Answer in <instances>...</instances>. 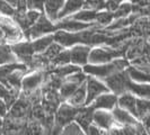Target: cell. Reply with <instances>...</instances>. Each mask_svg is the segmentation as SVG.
<instances>
[{
	"label": "cell",
	"instance_id": "41",
	"mask_svg": "<svg viewBox=\"0 0 150 135\" xmlns=\"http://www.w3.org/2000/svg\"><path fill=\"white\" fill-rule=\"evenodd\" d=\"M30 128H32V132L34 135H43V129H42V126L40 124H35Z\"/></svg>",
	"mask_w": 150,
	"mask_h": 135
},
{
	"label": "cell",
	"instance_id": "34",
	"mask_svg": "<svg viewBox=\"0 0 150 135\" xmlns=\"http://www.w3.org/2000/svg\"><path fill=\"white\" fill-rule=\"evenodd\" d=\"M16 14V10L11 7L7 1H0V16L13 18Z\"/></svg>",
	"mask_w": 150,
	"mask_h": 135
},
{
	"label": "cell",
	"instance_id": "33",
	"mask_svg": "<svg viewBox=\"0 0 150 135\" xmlns=\"http://www.w3.org/2000/svg\"><path fill=\"white\" fill-rule=\"evenodd\" d=\"M132 14V4L131 2H123L121 4L117 10L113 14L114 15V20L120 19V18H125Z\"/></svg>",
	"mask_w": 150,
	"mask_h": 135
},
{
	"label": "cell",
	"instance_id": "8",
	"mask_svg": "<svg viewBox=\"0 0 150 135\" xmlns=\"http://www.w3.org/2000/svg\"><path fill=\"white\" fill-rule=\"evenodd\" d=\"M11 51L15 54L16 59L18 63H22L26 67H32L33 63V58H34V52L32 49V43L30 41H23L16 44H11Z\"/></svg>",
	"mask_w": 150,
	"mask_h": 135
},
{
	"label": "cell",
	"instance_id": "18",
	"mask_svg": "<svg viewBox=\"0 0 150 135\" xmlns=\"http://www.w3.org/2000/svg\"><path fill=\"white\" fill-rule=\"evenodd\" d=\"M83 1H81V0H68V1H64L60 13H59V16H58V22L61 20V19H64V18H68L70 16L75 15L76 13H78L79 10L83 9Z\"/></svg>",
	"mask_w": 150,
	"mask_h": 135
},
{
	"label": "cell",
	"instance_id": "15",
	"mask_svg": "<svg viewBox=\"0 0 150 135\" xmlns=\"http://www.w3.org/2000/svg\"><path fill=\"white\" fill-rule=\"evenodd\" d=\"M94 109L91 106L88 107H83V108H79L78 112L76 115L75 120L79 124V126L83 128V132L87 134V131L89 126L93 124V114H94Z\"/></svg>",
	"mask_w": 150,
	"mask_h": 135
},
{
	"label": "cell",
	"instance_id": "26",
	"mask_svg": "<svg viewBox=\"0 0 150 135\" xmlns=\"http://www.w3.org/2000/svg\"><path fill=\"white\" fill-rule=\"evenodd\" d=\"M139 18V14H131L130 16L125 17V18H120V19H115L113 20L111 25H108L107 27H105L106 30H122L124 27H127L129 25L133 24L135 19Z\"/></svg>",
	"mask_w": 150,
	"mask_h": 135
},
{
	"label": "cell",
	"instance_id": "16",
	"mask_svg": "<svg viewBox=\"0 0 150 135\" xmlns=\"http://www.w3.org/2000/svg\"><path fill=\"white\" fill-rule=\"evenodd\" d=\"M63 0H46L44 1V15L51 22H58V16L63 6Z\"/></svg>",
	"mask_w": 150,
	"mask_h": 135
},
{
	"label": "cell",
	"instance_id": "36",
	"mask_svg": "<svg viewBox=\"0 0 150 135\" xmlns=\"http://www.w3.org/2000/svg\"><path fill=\"white\" fill-rule=\"evenodd\" d=\"M41 15H43V14H40L38 11H35V10H27L25 13V20H26V24H27L28 28L32 27L35 22H38Z\"/></svg>",
	"mask_w": 150,
	"mask_h": 135
},
{
	"label": "cell",
	"instance_id": "40",
	"mask_svg": "<svg viewBox=\"0 0 150 135\" xmlns=\"http://www.w3.org/2000/svg\"><path fill=\"white\" fill-rule=\"evenodd\" d=\"M107 135H125V133L123 132L122 128H117L114 126V127H112L110 131H108Z\"/></svg>",
	"mask_w": 150,
	"mask_h": 135
},
{
	"label": "cell",
	"instance_id": "21",
	"mask_svg": "<svg viewBox=\"0 0 150 135\" xmlns=\"http://www.w3.org/2000/svg\"><path fill=\"white\" fill-rule=\"evenodd\" d=\"M86 82V81H85ZM83 82L81 86H79L76 91L66 100L68 105L72 106L75 108H83L86 100V83Z\"/></svg>",
	"mask_w": 150,
	"mask_h": 135
},
{
	"label": "cell",
	"instance_id": "28",
	"mask_svg": "<svg viewBox=\"0 0 150 135\" xmlns=\"http://www.w3.org/2000/svg\"><path fill=\"white\" fill-rule=\"evenodd\" d=\"M149 99L137 98L135 99V108L138 114V120H141L146 116H149Z\"/></svg>",
	"mask_w": 150,
	"mask_h": 135
},
{
	"label": "cell",
	"instance_id": "27",
	"mask_svg": "<svg viewBox=\"0 0 150 135\" xmlns=\"http://www.w3.org/2000/svg\"><path fill=\"white\" fill-rule=\"evenodd\" d=\"M81 71V68L79 67H76L74 64H67V65H63V67H59V68H55L53 70V73L57 75L58 78L60 79H66L67 77L69 75H72L77 73V72H80Z\"/></svg>",
	"mask_w": 150,
	"mask_h": 135
},
{
	"label": "cell",
	"instance_id": "38",
	"mask_svg": "<svg viewBox=\"0 0 150 135\" xmlns=\"http://www.w3.org/2000/svg\"><path fill=\"white\" fill-rule=\"evenodd\" d=\"M87 135H104V133H103V131H100L99 128L91 124L87 131Z\"/></svg>",
	"mask_w": 150,
	"mask_h": 135
},
{
	"label": "cell",
	"instance_id": "35",
	"mask_svg": "<svg viewBox=\"0 0 150 135\" xmlns=\"http://www.w3.org/2000/svg\"><path fill=\"white\" fill-rule=\"evenodd\" d=\"M27 10H35L40 14H44V1L42 0H27Z\"/></svg>",
	"mask_w": 150,
	"mask_h": 135
},
{
	"label": "cell",
	"instance_id": "6",
	"mask_svg": "<svg viewBox=\"0 0 150 135\" xmlns=\"http://www.w3.org/2000/svg\"><path fill=\"white\" fill-rule=\"evenodd\" d=\"M81 71L87 77H93V78H96L98 80L99 79L103 80V79H105L107 77L116 73V72H120L117 70L116 65H115L114 61H112L108 64H97V65L86 64L85 67L81 68Z\"/></svg>",
	"mask_w": 150,
	"mask_h": 135
},
{
	"label": "cell",
	"instance_id": "2",
	"mask_svg": "<svg viewBox=\"0 0 150 135\" xmlns=\"http://www.w3.org/2000/svg\"><path fill=\"white\" fill-rule=\"evenodd\" d=\"M123 56V52L108 46H95L91 47L88 56V64H108L115 59Z\"/></svg>",
	"mask_w": 150,
	"mask_h": 135
},
{
	"label": "cell",
	"instance_id": "1",
	"mask_svg": "<svg viewBox=\"0 0 150 135\" xmlns=\"http://www.w3.org/2000/svg\"><path fill=\"white\" fill-rule=\"evenodd\" d=\"M96 28L86 30L78 33H67L62 30H57L53 34L54 42L61 45L63 49L72 47L76 45H87L91 47V36L95 33Z\"/></svg>",
	"mask_w": 150,
	"mask_h": 135
},
{
	"label": "cell",
	"instance_id": "10",
	"mask_svg": "<svg viewBox=\"0 0 150 135\" xmlns=\"http://www.w3.org/2000/svg\"><path fill=\"white\" fill-rule=\"evenodd\" d=\"M95 22L93 24H85V22H80L70 19V18H64L61 19L58 22H55V28L57 30H62V32H67V33H78L81 30H91V28H98Z\"/></svg>",
	"mask_w": 150,
	"mask_h": 135
},
{
	"label": "cell",
	"instance_id": "20",
	"mask_svg": "<svg viewBox=\"0 0 150 135\" xmlns=\"http://www.w3.org/2000/svg\"><path fill=\"white\" fill-rule=\"evenodd\" d=\"M127 90H128V94H131L137 98L149 99V83H135L129 79Z\"/></svg>",
	"mask_w": 150,
	"mask_h": 135
},
{
	"label": "cell",
	"instance_id": "5",
	"mask_svg": "<svg viewBox=\"0 0 150 135\" xmlns=\"http://www.w3.org/2000/svg\"><path fill=\"white\" fill-rule=\"evenodd\" d=\"M100 81L104 82V84L108 88L111 94L117 96V97H120L124 94H128L127 84H128L129 78L125 73V71L116 72V73L110 75Z\"/></svg>",
	"mask_w": 150,
	"mask_h": 135
},
{
	"label": "cell",
	"instance_id": "22",
	"mask_svg": "<svg viewBox=\"0 0 150 135\" xmlns=\"http://www.w3.org/2000/svg\"><path fill=\"white\" fill-rule=\"evenodd\" d=\"M53 42H54L53 34L45 35V36H42V37H38L36 39H34V41H32L30 43H32V49H33L34 54L38 55V54L44 53Z\"/></svg>",
	"mask_w": 150,
	"mask_h": 135
},
{
	"label": "cell",
	"instance_id": "17",
	"mask_svg": "<svg viewBox=\"0 0 150 135\" xmlns=\"http://www.w3.org/2000/svg\"><path fill=\"white\" fill-rule=\"evenodd\" d=\"M111 114L114 118V122L119 123L122 126H137V125H139V120H137L131 114L119 108L117 106L111 112Z\"/></svg>",
	"mask_w": 150,
	"mask_h": 135
},
{
	"label": "cell",
	"instance_id": "14",
	"mask_svg": "<svg viewBox=\"0 0 150 135\" xmlns=\"http://www.w3.org/2000/svg\"><path fill=\"white\" fill-rule=\"evenodd\" d=\"M43 82V75L42 72H32L30 75L23 77L22 82H21V89L24 92H33L40 87V84Z\"/></svg>",
	"mask_w": 150,
	"mask_h": 135
},
{
	"label": "cell",
	"instance_id": "19",
	"mask_svg": "<svg viewBox=\"0 0 150 135\" xmlns=\"http://www.w3.org/2000/svg\"><path fill=\"white\" fill-rule=\"evenodd\" d=\"M135 99L131 94H124L120 97H117V107L128 112L129 114H131L135 120H138V114H137V108H135Z\"/></svg>",
	"mask_w": 150,
	"mask_h": 135
},
{
	"label": "cell",
	"instance_id": "12",
	"mask_svg": "<svg viewBox=\"0 0 150 135\" xmlns=\"http://www.w3.org/2000/svg\"><path fill=\"white\" fill-rule=\"evenodd\" d=\"M91 107L94 110H106V112H112L113 109L117 106V96L113 95L111 92L103 94L98 96L93 103Z\"/></svg>",
	"mask_w": 150,
	"mask_h": 135
},
{
	"label": "cell",
	"instance_id": "4",
	"mask_svg": "<svg viewBox=\"0 0 150 135\" xmlns=\"http://www.w3.org/2000/svg\"><path fill=\"white\" fill-rule=\"evenodd\" d=\"M55 32H57L55 24L50 22L46 18V16L43 14V15L40 16L38 22L24 33V36H25V41L32 42V41H34L38 37L50 35V34H54Z\"/></svg>",
	"mask_w": 150,
	"mask_h": 135
},
{
	"label": "cell",
	"instance_id": "11",
	"mask_svg": "<svg viewBox=\"0 0 150 135\" xmlns=\"http://www.w3.org/2000/svg\"><path fill=\"white\" fill-rule=\"evenodd\" d=\"M91 47L87 45H76L69 49L70 54V63L76 67L83 68L88 64V56Z\"/></svg>",
	"mask_w": 150,
	"mask_h": 135
},
{
	"label": "cell",
	"instance_id": "30",
	"mask_svg": "<svg viewBox=\"0 0 150 135\" xmlns=\"http://www.w3.org/2000/svg\"><path fill=\"white\" fill-rule=\"evenodd\" d=\"M0 99L7 105V107L10 109L13 105H15V101L17 100V96L15 94L10 92L9 90L0 82Z\"/></svg>",
	"mask_w": 150,
	"mask_h": 135
},
{
	"label": "cell",
	"instance_id": "25",
	"mask_svg": "<svg viewBox=\"0 0 150 135\" xmlns=\"http://www.w3.org/2000/svg\"><path fill=\"white\" fill-rule=\"evenodd\" d=\"M96 10H88V9H81L79 10L78 13H76L75 15L70 16L68 18L70 19H74L77 22H85V24H93L96 20V16H97Z\"/></svg>",
	"mask_w": 150,
	"mask_h": 135
},
{
	"label": "cell",
	"instance_id": "31",
	"mask_svg": "<svg viewBox=\"0 0 150 135\" xmlns=\"http://www.w3.org/2000/svg\"><path fill=\"white\" fill-rule=\"evenodd\" d=\"M114 20V15L113 13H110L107 10H102L98 11L96 16V20L95 24L99 27H107L108 25H111Z\"/></svg>",
	"mask_w": 150,
	"mask_h": 135
},
{
	"label": "cell",
	"instance_id": "23",
	"mask_svg": "<svg viewBox=\"0 0 150 135\" xmlns=\"http://www.w3.org/2000/svg\"><path fill=\"white\" fill-rule=\"evenodd\" d=\"M128 78L135 83H149V73L143 72L134 67H128L125 69Z\"/></svg>",
	"mask_w": 150,
	"mask_h": 135
},
{
	"label": "cell",
	"instance_id": "37",
	"mask_svg": "<svg viewBox=\"0 0 150 135\" xmlns=\"http://www.w3.org/2000/svg\"><path fill=\"white\" fill-rule=\"evenodd\" d=\"M122 4V1H113V0H110V1H105V6H104V10H107L110 13H115L117 10V8L120 7V5Z\"/></svg>",
	"mask_w": 150,
	"mask_h": 135
},
{
	"label": "cell",
	"instance_id": "29",
	"mask_svg": "<svg viewBox=\"0 0 150 135\" xmlns=\"http://www.w3.org/2000/svg\"><path fill=\"white\" fill-rule=\"evenodd\" d=\"M70 64V54H69V49H66L63 51H61L54 59H53L49 65H51L53 68H59Z\"/></svg>",
	"mask_w": 150,
	"mask_h": 135
},
{
	"label": "cell",
	"instance_id": "39",
	"mask_svg": "<svg viewBox=\"0 0 150 135\" xmlns=\"http://www.w3.org/2000/svg\"><path fill=\"white\" fill-rule=\"evenodd\" d=\"M8 112H9V108L7 107V105L0 99V118H4L8 115Z\"/></svg>",
	"mask_w": 150,
	"mask_h": 135
},
{
	"label": "cell",
	"instance_id": "13",
	"mask_svg": "<svg viewBox=\"0 0 150 135\" xmlns=\"http://www.w3.org/2000/svg\"><path fill=\"white\" fill-rule=\"evenodd\" d=\"M93 125H95L100 131H110L112 127H114L115 122L111 112L95 110L93 114Z\"/></svg>",
	"mask_w": 150,
	"mask_h": 135
},
{
	"label": "cell",
	"instance_id": "32",
	"mask_svg": "<svg viewBox=\"0 0 150 135\" xmlns=\"http://www.w3.org/2000/svg\"><path fill=\"white\" fill-rule=\"evenodd\" d=\"M81 86V84H80ZM79 86H77V84H74V83H70V82H67V81H64L63 80V82L61 83L60 88H59V95H60V99L62 101H66L68 98L70 97L74 92L76 91V89L78 88Z\"/></svg>",
	"mask_w": 150,
	"mask_h": 135
},
{
	"label": "cell",
	"instance_id": "7",
	"mask_svg": "<svg viewBox=\"0 0 150 135\" xmlns=\"http://www.w3.org/2000/svg\"><path fill=\"white\" fill-rule=\"evenodd\" d=\"M86 100L83 107H88L91 105V103L100 95L110 92L108 88L106 87L104 82L98 80L93 77H87L86 79Z\"/></svg>",
	"mask_w": 150,
	"mask_h": 135
},
{
	"label": "cell",
	"instance_id": "43",
	"mask_svg": "<svg viewBox=\"0 0 150 135\" xmlns=\"http://www.w3.org/2000/svg\"><path fill=\"white\" fill-rule=\"evenodd\" d=\"M1 43H5V39H4V35H2V33H1V30H0V44Z\"/></svg>",
	"mask_w": 150,
	"mask_h": 135
},
{
	"label": "cell",
	"instance_id": "9",
	"mask_svg": "<svg viewBox=\"0 0 150 135\" xmlns=\"http://www.w3.org/2000/svg\"><path fill=\"white\" fill-rule=\"evenodd\" d=\"M78 112V108L68 105L67 103L61 104L55 112V126L54 129H61V127L66 126L71 120H75Z\"/></svg>",
	"mask_w": 150,
	"mask_h": 135
},
{
	"label": "cell",
	"instance_id": "24",
	"mask_svg": "<svg viewBox=\"0 0 150 135\" xmlns=\"http://www.w3.org/2000/svg\"><path fill=\"white\" fill-rule=\"evenodd\" d=\"M18 61L16 59L15 54L11 51V47L9 44L1 43L0 44V67L17 63Z\"/></svg>",
	"mask_w": 150,
	"mask_h": 135
},
{
	"label": "cell",
	"instance_id": "42",
	"mask_svg": "<svg viewBox=\"0 0 150 135\" xmlns=\"http://www.w3.org/2000/svg\"><path fill=\"white\" fill-rule=\"evenodd\" d=\"M23 135H34V134H33V132H32V128L27 127L25 129V132L23 133Z\"/></svg>",
	"mask_w": 150,
	"mask_h": 135
},
{
	"label": "cell",
	"instance_id": "3",
	"mask_svg": "<svg viewBox=\"0 0 150 135\" xmlns=\"http://www.w3.org/2000/svg\"><path fill=\"white\" fill-rule=\"evenodd\" d=\"M0 30L4 35L6 44L11 45L25 41L24 33L11 18L0 16Z\"/></svg>",
	"mask_w": 150,
	"mask_h": 135
}]
</instances>
